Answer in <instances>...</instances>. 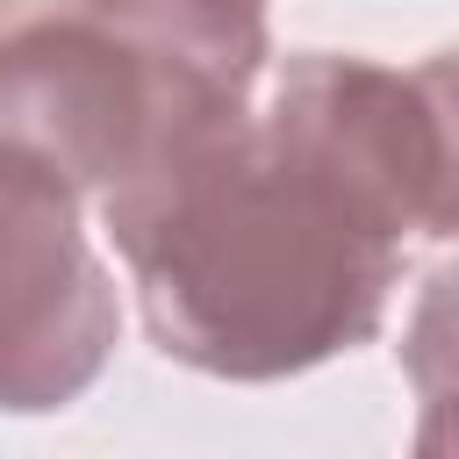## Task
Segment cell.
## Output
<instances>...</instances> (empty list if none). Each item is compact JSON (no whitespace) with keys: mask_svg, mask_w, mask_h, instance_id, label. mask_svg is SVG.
<instances>
[{"mask_svg":"<svg viewBox=\"0 0 459 459\" xmlns=\"http://www.w3.org/2000/svg\"><path fill=\"white\" fill-rule=\"evenodd\" d=\"M143 330L215 380L366 344L409 237L452 230V65L301 50L265 100L100 194Z\"/></svg>","mask_w":459,"mask_h":459,"instance_id":"6da1fadb","label":"cell"},{"mask_svg":"<svg viewBox=\"0 0 459 459\" xmlns=\"http://www.w3.org/2000/svg\"><path fill=\"white\" fill-rule=\"evenodd\" d=\"M265 0H86L0 43V158L100 201L258 100Z\"/></svg>","mask_w":459,"mask_h":459,"instance_id":"7a4b0ae2","label":"cell"},{"mask_svg":"<svg viewBox=\"0 0 459 459\" xmlns=\"http://www.w3.org/2000/svg\"><path fill=\"white\" fill-rule=\"evenodd\" d=\"M115 287L79 230V201L0 158V416L79 402L115 359Z\"/></svg>","mask_w":459,"mask_h":459,"instance_id":"3957f363","label":"cell"},{"mask_svg":"<svg viewBox=\"0 0 459 459\" xmlns=\"http://www.w3.org/2000/svg\"><path fill=\"white\" fill-rule=\"evenodd\" d=\"M72 7H86V0H0V43L36 29V22H50V14H72Z\"/></svg>","mask_w":459,"mask_h":459,"instance_id":"277c9868","label":"cell"}]
</instances>
